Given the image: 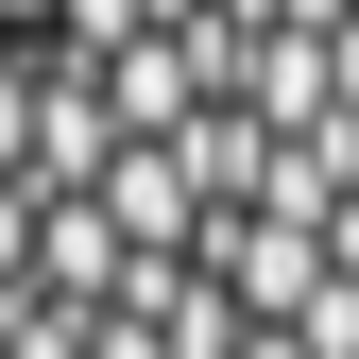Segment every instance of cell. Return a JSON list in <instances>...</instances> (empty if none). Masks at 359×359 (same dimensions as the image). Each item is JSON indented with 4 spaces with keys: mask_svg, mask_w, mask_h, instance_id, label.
Instances as JSON below:
<instances>
[{
    "mask_svg": "<svg viewBox=\"0 0 359 359\" xmlns=\"http://www.w3.org/2000/svg\"><path fill=\"white\" fill-rule=\"evenodd\" d=\"M0 359H359V0H0Z\"/></svg>",
    "mask_w": 359,
    "mask_h": 359,
    "instance_id": "1",
    "label": "cell"
}]
</instances>
